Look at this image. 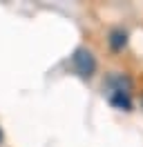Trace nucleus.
I'll use <instances>...</instances> for the list:
<instances>
[{
	"mask_svg": "<svg viewBox=\"0 0 143 147\" xmlns=\"http://www.w3.org/2000/svg\"><path fill=\"white\" fill-rule=\"evenodd\" d=\"M72 67H74V71L78 74L80 78H92L94 74H96V56L89 51L87 47H78L74 56H72Z\"/></svg>",
	"mask_w": 143,
	"mask_h": 147,
	"instance_id": "f257e3e1",
	"label": "nucleus"
},
{
	"mask_svg": "<svg viewBox=\"0 0 143 147\" xmlns=\"http://www.w3.org/2000/svg\"><path fill=\"white\" fill-rule=\"evenodd\" d=\"M107 100H110V105H114L116 109L132 111V96H130V92H114V89H107Z\"/></svg>",
	"mask_w": 143,
	"mask_h": 147,
	"instance_id": "f03ea898",
	"label": "nucleus"
},
{
	"mask_svg": "<svg viewBox=\"0 0 143 147\" xmlns=\"http://www.w3.org/2000/svg\"><path fill=\"white\" fill-rule=\"evenodd\" d=\"M107 89H114V92H132V80L125 76V74H110L107 76Z\"/></svg>",
	"mask_w": 143,
	"mask_h": 147,
	"instance_id": "7ed1b4c3",
	"label": "nucleus"
},
{
	"mask_svg": "<svg viewBox=\"0 0 143 147\" xmlns=\"http://www.w3.org/2000/svg\"><path fill=\"white\" fill-rule=\"evenodd\" d=\"M125 42H127V31L114 29V31L110 34V47H112L114 51H121V49L125 47Z\"/></svg>",
	"mask_w": 143,
	"mask_h": 147,
	"instance_id": "20e7f679",
	"label": "nucleus"
},
{
	"mask_svg": "<svg viewBox=\"0 0 143 147\" xmlns=\"http://www.w3.org/2000/svg\"><path fill=\"white\" fill-rule=\"evenodd\" d=\"M0 145H2V129H0Z\"/></svg>",
	"mask_w": 143,
	"mask_h": 147,
	"instance_id": "39448f33",
	"label": "nucleus"
}]
</instances>
